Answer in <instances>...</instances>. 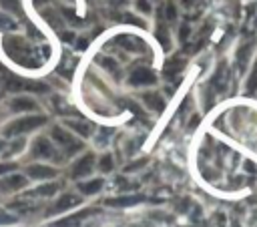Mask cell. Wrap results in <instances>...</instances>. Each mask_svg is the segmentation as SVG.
<instances>
[{"label":"cell","mask_w":257,"mask_h":227,"mask_svg":"<svg viewBox=\"0 0 257 227\" xmlns=\"http://www.w3.org/2000/svg\"><path fill=\"white\" fill-rule=\"evenodd\" d=\"M48 137L52 139V143L58 147V151L62 153L64 159H72L76 155L82 153L84 149V141L80 137H76L70 129H66L64 125H52Z\"/></svg>","instance_id":"7a4b0ae2"},{"label":"cell","mask_w":257,"mask_h":227,"mask_svg":"<svg viewBox=\"0 0 257 227\" xmlns=\"http://www.w3.org/2000/svg\"><path fill=\"white\" fill-rule=\"evenodd\" d=\"M104 187V179L102 177H86V179H80L76 183V193H80L82 197H92L96 195L98 191H102Z\"/></svg>","instance_id":"8fae6325"},{"label":"cell","mask_w":257,"mask_h":227,"mask_svg":"<svg viewBox=\"0 0 257 227\" xmlns=\"http://www.w3.org/2000/svg\"><path fill=\"white\" fill-rule=\"evenodd\" d=\"M16 169H18L16 163H12V161H4V163H0V177H2V175H8V173H14Z\"/></svg>","instance_id":"603a6c76"},{"label":"cell","mask_w":257,"mask_h":227,"mask_svg":"<svg viewBox=\"0 0 257 227\" xmlns=\"http://www.w3.org/2000/svg\"><path fill=\"white\" fill-rule=\"evenodd\" d=\"M161 18H163L167 24L177 22V18H179V6H177L175 0H167V2L163 4V8H161Z\"/></svg>","instance_id":"9a60e30c"},{"label":"cell","mask_w":257,"mask_h":227,"mask_svg":"<svg viewBox=\"0 0 257 227\" xmlns=\"http://www.w3.org/2000/svg\"><path fill=\"white\" fill-rule=\"evenodd\" d=\"M155 36H157V40L161 42V46H163L165 50H169V48H171L169 26H167V22H165V20H163V22H159V26H157V30H155Z\"/></svg>","instance_id":"e0dca14e"},{"label":"cell","mask_w":257,"mask_h":227,"mask_svg":"<svg viewBox=\"0 0 257 227\" xmlns=\"http://www.w3.org/2000/svg\"><path fill=\"white\" fill-rule=\"evenodd\" d=\"M135 10L141 16H149L153 12V4H151V0H135Z\"/></svg>","instance_id":"ffe728a7"},{"label":"cell","mask_w":257,"mask_h":227,"mask_svg":"<svg viewBox=\"0 0 257 227\" xmlns=\"http://www.w3.org/2000/svg\"><path fill=\"white\" fill-rule=\"evenodd\" d=\"M141 201V195H120V197H110L106 199L108 207H126V205H135Z\"/></svg>","instance_id":"2e32d148"},{"label":"cell","mask_w":257,"mask_h":227,"mask_svg":"<svg viewBox=\"0 0 257 227\" xmlns=\"http://www.w3.org/2000/svg\"><path fill=\"white\" fill-rule=\"evenodd\" d=\"M181 2H183L185 8H191V6H193V0H181Z\"/></svg>","instance_id":"484cf974"},{"label":"cell","mask_w":257,"mask_h":227,"mask_svg":"<svg viewBox=\"0 0 257 227\" xmlns=\"http://www.w3.org/2000/svg\"><path fill=\"white\" fill-rule=\"evenodd\" d=\"M48 123V117L42 112H28V115H20L12 121H8L2 127V135L6 139H14V137H24L30 133H36L38 129H42Z\"/></svg>","instance_id":"6da1fadb"},{"label":"cell","mask_w":257,"mask_h":227,"mask_svg":"<svg viewBox=\"0 0 257 227\" xmlns=\"http://www.w3.org/2000/svg\"><path fill=\"white\" fill-rule=\"evenodd\" d=\"M58 191H60V185H58V183H54V181H44V183H40L38 187L30 189V191H28V197H34V199H52V197L58 195Z\"/></svg>","instance_id":"7c38bea8"},{"label":"cell","mask_w":257,"mask_h":227,"mask_svg":"<svg viewBox=\"0 0 257 227\" xmlns=\"http://www.w3.org/2000/svg\"><path fill=\"white\" fill-rule=\"evenodd\" d=\"M24 175L28 177V181H36V183H44V181H52L58 177V169L54 165H46L42 161H32L26 165Z\"/></svg>","instance_id":"8992f818"},{"label":"cell","mask_w":257,"mask_h":227,"mask_svg":"<svg viewBox=\"0 0 257 227\" xmlns=\"http://www.w3.org/2000/svg\"><path fill=\"white\" fill-rule=\"evenodd\" d=\"M64 127L70 129V131H72L76 137H80V139L90 137V125L84 123V121H80V119H66V121H64Z\"/></svg>","instance_id":"5bb4252c"},{"label":"cell","mask_w":257,"mask_h":227,"mask_svg":"<svg viewBox=\"0 0 257 227\" xmlns=\"http://www.w3.org/2000/svg\"><path fill=\"white\" fill-rule=\"evenodd\" d=\"M143 104L147 106V108H151L153 112H161L163 108H165V98L161 96V92H157V90H147V92H143Z\"/></svg>","instance_id":"4fadbf2b"},{"label":"cell","mask_w":257,"mask_h":227,"mask_svg":"<svg viewBox=\"0 0 257 227\" xmlns=\"http://www.w3.org/2000/svg\"><path fill=\"white\" fill-rule=\"evenodd\" d=\"M4 50L14 62H20V64L32 62V46L20 36H6L4 38Z\"/></svg>","instance_id":"277c9868"},{"label":"cell","mask_w":257,"mask_h":227,"mask_svg":"<svg viewBox=\"0 0 257 227\" xmlns=\"http://www.w3.org/2000/svg\"><path fill=\"white\" fill-rule=\"evenodd\" d=\"M0 8H2V10H8V12H12V14H20V12H22L18 0H0Z\"/></svg>","instance_id":"44dd1931"},{"label":"cell","mask_w":257,"mask_h":227,"mask_svg":"<svg viewBox=\"0 0 257 227\" xmlns=\"http://www.w3.org/2000/svg\"><path fill=\"white\" fill-rule=\"evenodd\" d=\"M82 199L84 197L80 193H62V195L54 197V201L46 207V215H60L70 209H76L82 203Z\"/></svg>","instance_id":"52a82bcc"},{"label":"cell","mask_w":257,"mask_h":227,"mask_svg":"<svg viewBox=\"0 0 257 227\" xmlns=\"http://www.w3.org/2000/svg\"><path fill=\"white\" fill-rule=\"evenodd\" d=\"M96 169L106 175V173H112L114 169V159H112V153H102L98 159H96Z\"/></svg>","instance_id":"ac0fdd59"},{"label":"cell","mask_w":257,"mask_h":227,"mask_svg":"<svg viewBox=\"0 0 257 227\" xmlns=\"http://www.w3.org/2000/svg\"><path fill=\"white\" fill-rule=\"evenodd\" d=\"M106 2H108V6H110V8H114V10H120V8L128 6V2H131V0H106Z\"/></svg>","instance_id":"cb8c5ba5"},{"label":"cell","mask_w":257,"mask_h":227,"mask_svg":"<svg viewBox=\"0 0 257 227\" xmlns=\"http://www.w3.org/2000/svg\"><path fill=\"white\" fill-rule=\"evenodd\" d=\"M90 215V209H84V211H78V213H74V215H68V217H64V219H60L58 223H56V227H70V225H76V223H80L84 217H88Z\"/></svg>","instance_id":"d6986e66"},{"label":"cell","mask_w":257,"mask_h":227,"mask_svg":"<svg viewBox=\"0 0 257 227\" xmlns=\"http://www.w3.org/2000/svg\"><path fill=\"white\" fill-rule=\"evenodd\" d=\"M126 82L131 86H151V84L157 82V72L149 66H137L128 72Z\"/></svg>","instance_id":"30bf717a"},{"label":"cell","mask_w":257,"mask_h":227,"mask_svg":"<svg viewBox=\"0 0 257 227\" xmlns=\"http://www.w3.org/2000/svg\"><path fill=\"white\" fill-rule=\"evenodd\" d=\"M8 106L14 115H28V112H38V102L30 94H16L8 100Z\"/></svg>","instance_id":"9c48e42d"},{"label":"cell","mask_w":257,"mask_h":227,"mask_svg":"<svg viewBox=\"0 0 257 227\" xmlns=\"http://www.w3.org/2000/svg\"><path fill=\"white\" fill-rule=\"evenodd\" d=\"M28 177L24 173H8V175H2L0 177V193L4 195H12V193H18V191H24L28 187Z\"/></svg>","instance_id":"ba28073f"},{"label":"cell","mask_w":257,"mask_h":227,"mask_svg":"<svg viewBox=\"0 0 257 227\" xmlns=\"http://www.w3.org/2000/svg\"><path fill=\"white\" fill-rule=\"evenodd\" d=\"M0 98H2V90H0Z\"/></svg>","instance_id":"4316f807"},{"label":"cell","mask_w":257,"mask_h":227,"mask_svg":"<svg viewBox=\"0 0 257 227\" xmlns=\"http://www.w3.org/2000/svg\"><path fill=\"white\" fill-rule=\"evenodd\" d=\"M16 26V22L8 16V14H4V12H0V30H12Z\"/></svg>","instance_id":"7402d4cb"},{"label":"cell","mask_w":257,"mask_h":227,"mask_svg":"<svg viewBox=\"0 0 257 227\" xmlns=\"http://www.w3.org/2000/svg\"><path fill=\"white\" fill-rule=\"evenodd\" d=\"M28 155L30 159L34 161H48V163H58L62 161V153L58 151V147L52 143V139L48 135H38L32 143H30V149H28Z\"/></svg>","instance_id":"3957f363"},{"label":"cell","mask_w":257,"mask_h":227,"mask_svg":"<svg viewBox=\"0 0 257 227\" xmlns=\"http://www.w3.org/2000/svg\"><path fill=\"white\" fill-rule=\"evenodd\" d=\"M94 171H96V157L92 153H80V155L74 157L68 173L74 181H80V179L90 177Z\"/></svg>","instance_id":"5b68a950"},{"label":"cell","mask_w":257,"mask_h":227,"mask_svg":"<svg viewBox=\"0 0 257 227\" xmlns=\"http://www.w3.org/2000/svg\"><path fill=\"white\" fill-rule=\"evenodd\" d=\"M0 223H14V217H10L4 211H0Z\"/></svg>","instance_id":"d4e9b609"}]
</instances>
